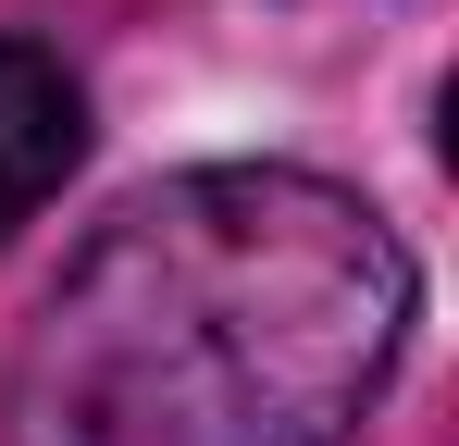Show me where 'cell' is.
<instances>
[{
  "instance_id": "1",
  "label": "cell",
  "mask_w": 459,
  "mask_h": 446,
  "mask_svg": "<svg viewBox=\"0 0 459 446\" xmlns=\"http://www.w3.org/2000/svg\"><path fill=\"white\" fill-rule=\"evenodd\" d=\"M397 223L299 161L161 174L50 273L0 446H348L410 347Z\"/></svg>"
},
{
  "instance_id": "2",
  "label": "cell",
  "mask_w": 459,
  "mask_h": 446,
  "mask_svg": "<svg viewBox=\"0 0 459 446\" xmlns=\"http://www.w3.org/2000/svg\"><path fill=\"white\" fill-rule=\"evenodd\" d=\"M87 161V99L38 38H0V236Z\"/></svg>"
}]
</instances>
